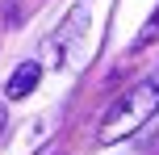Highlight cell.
<instances>
[{
	"label": "cell",
	"instance_id": "cell-1",
	"mask_svg": "<svg viewBox=\"0 0 159 155\" xmlns=\"http://www.w3.org/2000/svg\"><path fill=\"white\" fill-rule=\"evenodd\" d=\"M155 113H159V71L147 75V80H138L126 97H117V101L109 105V113H105L101 126H96V143L109 147V143L130 139V134L143 130Z\"/></svg>",
	"mask_w": 159,
	"mask_h": 155
},
{
	"label": "cell",
	"instance_id": "cell-2",
	"mask_svg": "<svg viewBox=\"0 0 159 155\" xmlns=\"http://www.w3.org/2000/svg\"><path fill=\"white\" fill-rule=\"evenodd\" d=\"M38 80H42V67H38V63H21L13 75H8L4 97H8V101H25L34 88H38Z\"/></svg>",
	"mask_w": 159,
	"mask_h": 155
},
{
	"label": "cell",
	"instance_id": "cell-3",
	"mask_svg": "<svg viewBox=\"0 0 159 155\" xmlns=\"http://www.w3.org/2000/svg\"><path fill=\"white\" fill-rule=\"evenodd\" d=\"M159 38V13H151V21L138 30V38H134V50H143V46H151V42Z\"/></svg>",
	"mask_w": 159,
	"mask_h": 155
},
{
	"label": "cell",
	"instance_id": "cell-4",
	"mask_svg": "<svg viewBox=\"0 0 159 155\" xmlns=\"http://www.w3.org/2000/svg\"><path fill=\"white\" fill-rule=\"evenodd\" d=\"M4 122H8V113H4V109H0V130H4Z\"/></svg>",
	"mask_w": 159,
	"mask_h": 155
}]
</instances>
